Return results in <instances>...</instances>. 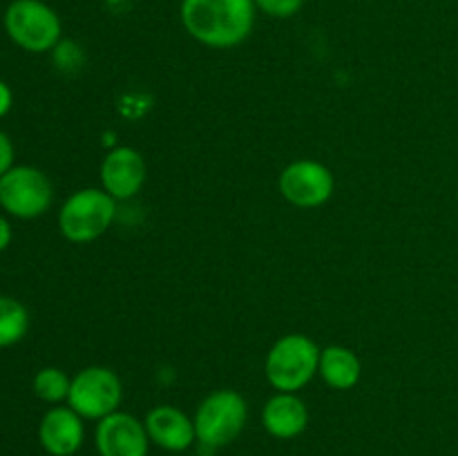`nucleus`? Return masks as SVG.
<instances>
[{
    "instance_id": "obj_1",
    "label": "nucleus",
    "mask_w": 458,
    "mask_h": 456,
    "mask_svg": "<svg viewBox=\"0 0 458 456\" xmlns=\"http://www.w3.org/2000/svg\"><path fill=\"white\" fill-rule=\"evenodd\" d=\"M255 9L253 0H182V22L197 43L228 49L249 38Z\"/></svg>"
},
{
    "instance_id": "obj_2",
    "label": "nucleus",
    "mask_w": 458,
    "mask_h": 456,
    "mask_svg": "<svg viewBox=\"0 0 458 456\" xmlns=\"http://www.w3.org/2000/svg\"><path fill=\"white\" fill-rule=\"evenodd\" d=\"M320 353V347L309 335H282L267 353V380L277 392L298 393L316 378Z\"/></svg>"
},
{
    "instance_id": "obj_3",
    "label": "nucleus",
    "mask_w": 458,
    "mask_h": 456,
    "mask_svg": "<svg viewBox=\"0 0 458 456\" xmlns=\"http://www.w3.org/2000/svg\"><path fill=\"white\" fill-rule=\"evenodd\" d=\"M116 217V199L103 188H83L65 199L58 213L61 235L72 244H88L106 235Z\"/></svg>"
},
{
    "instance_id": "obj_4",
    "label": "nucleus",
    "mask_w": 458,
    "mask_h": 456,
    "mask_svg": "<svg viewBox=\"0 0 458 456\" xmlns=\"http://www.w3.org/2000/svg\"><path fill=\"white\" fill-rule=\"evenodd\" d=\"M249 420V405L244 396L233 389H217L208 393L197 407L195 432L204 447L217 450L235 441Z\"/></svg>"
},
{
    "instance_id": "obj_5",
    "label": "nucleus",
    "mask_w": 458,
    "mask_h": 456,
    "mask_svg": "<svg viewBox=\"0 0 458 456\" xmlns=\"http://www.w3.org/2000/svg\"><path fill=\"white\" fill-rule=\"evenodd\" d=\"M4 27L9 38L25 52L43 54L61 43V18L40 0H13L4 13Z\"/></svg>"
},
{
    "instance_id": "obj_6",
    "label": "nucleus",
    "mask_w": 458,
    "mask_h": 456,
    "mask_svg": "<svg viewBox=\"0 0 458 456\" xmlns=\"http://www.w3.org/2000/svg\"><path fill=\"white\" fill-rule=\"evenodd\" d=\"M123 402V383L107 367H85L72 378L67 405L88 420H101L119 411Z\"/></svg>"
},
{
    "instance_id": "obj_7",
    "label": "nucleus",
    "mask_w": 458,
    "mask_h": 456,
    "mask_svg": "<svg viewBox=\"0 0 458 456\" xmlns=\"http://www.w3.org/2000/svg\"><path fill=\"white\" fill-rule=\"evenodd\" d=\"M54 188L47 174L34 165H13L0 177V206L18 219H36L49 210Z\"/></svg>"
},
{
    "instance_id": "obj_8",
    "label": "nucleus",
    "mask_w": 458,
    "mask_h": 456,
    "mask_svg": "<svg viewBox=\"0 0 458 456\" xmlns=\"http://www.w3.org/2000/svg\"><path fill=\"white\" fill-rule=\"evenodd\" d=\"M277 186L295 208H320L334 197L335 177L320 161L300 159L282 170Z\"/></svg>"
},
{
    "instance_id": "obj_9",
    "label": "nucleus",
    "mask_w": 458,
    "mask_h": 456,
    "mask_svg": "<svg viewBox=\"0 0 458 456\" xmlns=\"http://www.w3.org/2000/svg\"><path fill=\"white\" fill-rule=\"evenodd\" d=\"M146 423L125 411H114L98 420L97 450L101 456H148Z\"/></svg>"
},
{
    "instance_id": "obj_10",
    "label": "nucleus",
    "mask_w": 458,
    "mask_h": 456,
    "mask_svg": "<svg viewBox=\"0 0 458 456\" xmlns=\"http://www.w3.org/2000/svg\"><path fill=\"white\" fill-rule=\"evenodd\" d=\"M146 159L130 146H119L106 155L101 164V186L116 201L132 199L146 183Z\"/></svg>"
},
{
    "instance_id": "obj_11",
    "label": "nucleus",
    "mask_w": 458,
    "mask_h": 456,
    "mask_svg": "<svg viewBox=\"0 0 458 456\" xmlns=\"http://www.w3.org/2000/svg\"><path fill=\"white\" fill-rule=\"evenodd\" d=\"M40 445L52 456H72L81 450L85 438L83 418L67 407H52L38 427Z\"/></svg>"
},
{
    "instance_id": "obj_12",
    "label": "nucleus",
    "mask_w": 458,
    "mask_h": 456,
    "mask_svg": "<svg viewBox=\"0 0 458 456\" xmlns=\"http://www.w3.org/2000/svg\"><path fill=\"white\" fill-rule=\"evenodd\" d=\"M146 429L152 443L168 452H183L195 443V420L173 405L155 407L146 416Z\"/></svg>"
},
{
    "instance_id": "obj_13",
    "label": "nucleus",
    "mask_w": 458,
    "mask_h": 456,
    "mask_svg": "<svg viewBox=\"0 0 458 456\" xmlns=\"http://www.w3.org/2000/svg\"><path fill=\"white\" fill-rule=\"evenodd\" d=\"M262 423L267 432L276 438H295L307 429L309 410L298 393L277 392L268 398L262 411Z\"/></svg>"
},
{
    "instance_id": "obj_14",
    "label": "nucleus",
    "mask_w": 458,
    "mask_h": 456,
    "mask_svg": "<svg viewBox=\"0 0 458 456\" xmlns=\"http://www.w3.org/2000/svg\"><path fill=\"white\" fill-rule=\"evenodd\" d=\"M318 374L322 376V380H325L331 389L347 392V389H353L360 383V358H358L356 351H352L349 347L331 344V347L322 349L320 369H318Z\"/></svg>"
},
{
    "instance_id": "obj_15",
    "label": "nucleus",
    "mask_w": 458,
    "mask_h": 456,
    "mask_svg": "<svg viewBox=\"0 0 458 456\" xmlns=\"http://www.w3.org/2000/svg\"><path fill=\"white\" fill-rule=\"evenodd\" d=\"M30 331V313L18 300L0 295V349L21 342Z\"/></svg>"
},
{
    "instance_id": "obj_16",
    "label": "nucleus",
    "mask_w": 458,
    "mask_h": 456,
    "mask_svg": "<svg viewBox=\"0 0 458 456\" xmlns=\"http://www.w3.org/2000/svg\"><path fill=\"white\" fill-rule=\"evenodd\" d=\"M34 393L43 402H49V405H58V402L67 401L72 387V378L58 367H45L38 374L34 376Z\"/></svg>"
},
{
    "instance_id": "obj_17",
    "label": "nucleus",
    "mask_w": 458,
    "mask_h": 456,
    "mask_svg": "<svg viewBox=\"0 0 458 456\" xmlns=\"http://www.w3.org/2000/svg\"><path fill=\"white\" fill-rule=\"evenodd\" d=\"M253 3L271 18H291L302 9L304 0H253Z\"/></svg>"
},
{
    "instance_id": "obj_18",
    "label": "nucleus",
    "mask_w": 458,
    "mask_h": 456,
    "mask_svg": "<svg viewBox=\"0 0 458 456\" xmlns=\"http://www.w3.org/2000/svg\"><path fill=\"white\" fill-rule=\"evenodd\" d=\"M13 168V143L7 134L0 130V177Z\"/></svg>"
},
{
    "instance_id": "obj_19",
    "label": "nucleus",
    "mask_w": 458,
    "mask_h": 456,
    "mask_svg": "<svg viewBox=\"0 0 458 456\" xmlns=\"http://www.w3.org/2000/svg\"><path fill=\"white\" fill-rule=\"evenodd\" d=\"M12 103H13V94L9 89V85L4 80H0V119L12 110Z\"/></svg>"
},
{
    "instance_id": "obj_20",
    "label": "nucleus",
    "mask_w": 458,
    "mask_h": 456,
    "mask_svg": "<svg viewBox=\"0 0 458 456\" xmlns=\"http://www.w3.org/2000/svg\"><path fill=\"white\" fill-rule=\"evenodd\" d=\"M9 244H12V226H9L7 219L0 215V253H3Z\"/></svg>"
}]
</instances>
